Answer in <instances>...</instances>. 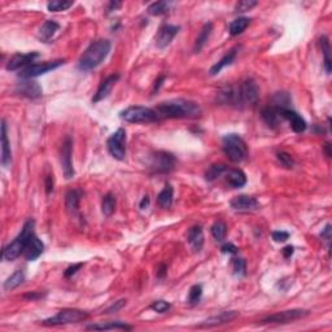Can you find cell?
<instances>
[{
	"label": "cell",
	"instance_id": "obj_50",
	"mask_svg": "<svg viewBox=\"0 0 332 332\" xmlns=\"http://www.w3.org/2000/svg\"><path fill=\"white\" fill-rule=\"evenodd\" d=\"M331 237H332V233H331V225H326V227L323 229V231L321 233V237L322 239L327 240V241H330L331 240Z\"/></svg>",
	"mask_w": 332,
	"mask_h": 332
},
{
	"label": "cell",
	"instance_id": "obj_18",
	"mask_svg": "<svg viewBox=\"0 0 332 332\" xmlns=\"http://www.w3.org/2000/svg\"><path fill=\"white\" fill-rule=\"evenodd\" d=\"M119 79V74H112V75L105 78V79L100 83L99 89H97L96 94L94 95L93 103L96 104L99 103V101H101V100L107 99L108 96H109V94L112 93V89L115 87V85L117 83Z\"/></svg>",
	"mask_w": 332,
	"mask_h": 332
},
{
	"label": "cell",
	"instance_id": "obj_14",
	"mask_svg": "<svg viewBox=\"0 0 332 332\" xmlns=\"http://www.w3.org/2000/svg\"><path fill=\"white\" fill-rule=\"evenodd\" d=\"M16 93L27 99H39L43 95V90L38 82L33 79H24L16 86Z\"/></svg>",
	"mask_w": 332,
	"mask_h": 332
},
{
	"label": "cell",
	"instance_id": "obj_21",
	"mask_svg": "<svg viewBox=\"0 0 332 332\" xmlns=\"http://www.w3.org/2000/svg\"><path fill=\"white\" fill-rule=\"evenodd\" d=\"M12 163V151L7 134V123L5 119L1 121V165L8 167Z\"/></svg>",
	"mask_w": 332,
	"mask_h": 332
},
{
	"label": "cell",
	"instance_id": "obj_48",
	"mask_svg": "<svg viewBox=\"0 0 332 332\" xmlns=\"http://www.w3.org/2000/svg\"><path fill=\"white\" fill-rule=\"evenodd\" d=\"M82 266H83V263H82V262H79V263H75V265H73V266H69V267L65 270V273H64V277L71 278L74 274L78 273V270L81 269Z\"/></svg>",
	"mask_w": 332,
	"mask_h": 332
},
{
	"label": "cell",
	"instance_id": "obj_1",
	"mask_svg": "<svg viewBox=\"0 0 332 332\" xmlns=\"http://www.w3.org/2000/svg\"><path fill=\"white\" fill-rule=\"evenodd\" d=\"M221 103L243 108L255 105L260 99V87L255 79H245L239 86H227L218 94Z\"/></svg>",
	"mask_w": 332,
	"mask_h": 332
},
{
	"label": "cell",
	"instance_id": "obj_49",
	"mask_svg": "<svg viewBox=\"0 0 332 332\" xmlns=\"http://www.w3.org/2000/svg\"><path fill=\"white\" fill-rule=\"evenodd\" d=\"M46 296V293H42V292H33V293H26L24 295V299L30 300V301H35V300L43 299Z\"/></svg>",
	"mask_w": 332,
	"mask_h": 332
},
{
	"label": "cell",
	"instance_id": "obj_9",
	"mask_svg": "<svg viewBox=\"0 0 332 332\" xmlns=\"http://www.w3.org/2000/svg\"><path fill=\"white\" fill-rule=\"evenodd\" d=\"M309 314V310L305 309L283 310L281 313L273 314V315L263 318L260 323L261 325H285V323H289V322L297 321V319H303V318L308 317Z\"/></svg>",
	"mask_w": 332,
	"mask_h": 332
},
{
	"label": "cell",
	"instance_id": "obj_45",
	"mask_svg": "<svg viewBox=\"0 0 332 332\" xmlns=\"http://www.w3.org/2000/svg\"><path fill=\"white\" fill-rule=\"evenodd\" d=\"M126 303H127V301H126L125 299H121V300H119V301H115V304H112L111 307L108 308V309L105 310L104 313H105V314L117 313V311H119V310H121L122 308L125 307Z\"/></svg>",
	"mask_w": 332,
	"mask_h": 332
},
{
	"label": "cell",
	"instance_id": "obj_32",
	"mask_svg": "<svg viewBox=\"0 0 332 332\" xmlns=\"http://www.w3.org/2000/svg\"><path fill=\"white\" fill-rule=\"evenodd\" d=\"M249 24H251V19H248V17H239V19L234 20L233 23L230 24L229 33L233 37L240 35V34L245 31V29L249 26Z\"/></svg>",
	"mask_w": 332,
	"mask_h": 332
},
{
	"label": "cell",
	"instance_id": "obj_41",
	"mask_svg": "<svg viewBox=\"0 0 332 332\" xmlns=\"http://www.w3.org/2000/svg\"><path fill=\"white\" fill-rule=\"evenodd\" d=\"M201 296H203V287L200 285H192L191 289L189 292V297H187V301H189L190 305H196L201 300Z\"/></svg>",
	"mask_w": 332,
	"mask_h": 332
},
{
	"label": "cell",
	"instance_id": "obj_39",
	"mask_svg": "<svg viewBox=\"0 0 332 332\" xmlns=\"http://www.w3.org/2000/svg\"><path fill=\"white\" fill-rule=\"evenodd\" d=\"M231 269L235 277H244L247 273V262L244 259H233L231 260Z\"/></svg>",
	"mask_w": 332,
	"mask_h": 332
},
{
	"label": "cell",
	"instance_id": "obj_52",
	"mask_svg": "<svg viewBox=\"0 0 332 332\" xmlns=\"http://www.w3.org/2000/svg\"><path fill=\"white\" fill-rule=\"evenodd\" d=\"M149 204H151V199H149V196L145 195L143 196V199H142L141 204H139V208H141L142 211H145L149 208Z\"/></svg>",
	"mask_w": 332,
	"mask_h": 332
},
{
	"label": "cell",
	"instance_id": "obj_42",
	"mask_svg": "<svg viewBox=\"0 0 332 332\" xmlns=\"http://www.w3.org/2000/svg\"><path fill=\"white\" fill-rule=\"evenodd\" d=\"M170 308H171V305H170L167 301H164V300H159V301H155V303L152 304L151 305V309L153 310V311H156V313H166V311H169Z\"/></svg>",
	"mask_w": 332,
	"mask_h": 332
},
{
	"label": "cell",
	"instance_id": "obj_43",
	"mask_svg": "<svg viewBox=\"0 0 332 332\" xmlns=\"http://www.w3.org/2000/svg\"><path fill=\"white\" fill-rule=\"evenodd\" d=\"M257 5V1L256 0H241L239 3L235 5V11L237 12H247L251 11L252 8Z\"/></svg>",
	"mask_w": 332,
	"mask_h": 332
},
{
	"label": "cell",
	"instance_id": "obj_17",
	"mask_svg": "<svg viewBox=\"0 0 332 332\" xmlns=\"http://www.w3.org/2000/svg\"><path fill=\"white\" fill-rule=\"evenodd\" d=\"M239 317L237 311H223V313L218 314V315H213V317L208 318L205 321H203L197 327L199 329H211V327H215V326H222L230 322L235 321Z\"/></svg>",
	"mask_w": 332,
	"mask_h": 332
},
{
	"label": "cell",
	"instance_id": "obj_40",
	"mask_svg": "<svg viewBox=\"0 0 332 332\" xmlns=\"http://www.w3.org/2000/svg\"><path fill=\"white\" fill-rule=\"evenodd\" d=\"M273 107L275 108H289V104H291V96L288 95L287 93H277L273 97Z\"/></svg>",
	"mask_w": 332,
	"mask_h": 332
},
{
	"label": "cell",
	"instance_id": "obj_29",
	"mask_svg": "<svg viewBox=\"0 0 332 332\" xmlns=\"http://www.w3.org/2000/svg\"><path fill=\"white\" fill-rule=\"evenodd\" d=\"M174 200V190L170 185H166L165 189L159 193V197H157V204L163 209H169L171 205H173Z\"/></svg>",
	"mask_w": 332,
	"mask_h": 332
},
{
	"label": "cell",
	"instance_id": "obj_5",
	"mask_svg": "<svg viewBox=\"0 0 332 332\" xmlns=\"http://www.w3.org/2000/svg\"><path fill=\"white\" fill-rule=\"evenodd\" d=\"M222 149L231 163H241L248 156L247 144L237 134H229L222 139Z\"/></svg>",
	"mask_w": 332,
	"mask_h": 332
},
{
	"label": "cell",
	"instance_id": "obj_37",
	"mask_svg": "<svg viewBox=\"0 0 332 332\" xmlns=\"http://www.w3.org/2000/svg\"><path fill=\"white\" fill-rule=\"evenodd\" d=\"M212 235L217 241H222L225 240L226 235H227V226L223 221H217L212 226Z\"/></svg>",
	"mask_w": 332,
	"mask_h": 332
},
{
	"label": "cell",
	"instance_id": "obj_3",
	"mask_svg": "<svg viewBox=\"0 0 332 332\" xmlns=\"http://www.w3.org/2000/svg\"><path fill=\"white\" fill-rule=\"evenodd\" d=\"M111 42L107 39H100V41L91 43L78 61V69L81 71H91L96 69L104 60L107 59L111 52Z\"/></svg>",
	"mask_w": 332,
	"mask_h": 332
},
{
	"label": "cell",
	"instance_id": "obj_47",
	"mask_svg": "<svg viewBox=\"0 0 332 332\" xmlns=\"http://www.w3.org/2000/svg\"><path fill=\"white\" fill-rule=\"evenodd\" d=\"M222 253H229V255H237V251H239V248L233 243H226L223 244L221 247Z\"/></svg>",
	"mask_w": 332,
	"mask_h": 332
},
{
	"label": "cell",
	"instance_id": "obj_30",
	"mask_svg": "<svg viewBox=\"0 0 332 332\" xmlns=\"http://www.w3.org/2000/svg\"><path fill=\"white\" fill-rule=\"evenodd\" d=\"M133 329L131 326L126 325L123 322H108V323H103V325H90L87 326V330H94V331H107V330H125V331H130Z\"/></svg>",
	"mask_w": 332,
	"mask_h": 332
},
{
	"label": "cell",
	"instance_id": "obj_27",
	"mask_svg": "<svg viewBox=\"0 0 332 332\" xmlns=\"http://www.w3.org/2000/svg\"><path fill=\"white\" fill-rule=\"evenodd\" d=\"M79 201H81V192L77 190H71L65 196V207L67 211L71 214H75L79 208Z\"/></svg>",
	"mask_w": 332,
	"mask_h": 332
},
{
	"label": "cell",
	"instance_id": "obj_15",
	"mask_svg": "<svg viewBox=\"0 0 332 332\" xmlns=\"http://www.w3.org/2000/svg\"><path fill=\"white\" fill-rule=\"evenodd\" d=\"M39 57L38 52H29V53H17L12 57L7 64V71H19L30 67L34 61Z\"/></svg>",
	"mask_w": 332,
	"mask_h": 332
},
{
	"label": "cell",
	"instance_id": "obj_4",
	"mask_svg": "<svg viewBox=\"0 0 332 332\" xmlns=\"http://www.w3.org/2000/svg\"><path fill=\"white\" fill-rule=\"evenodd\" d=\"M34 227H35V221L30 218L29 221L25 222V225H24L23 230H21V233L17 235L12 243H9L8 245H5L3 249V260L4 261H13L16 260L19 256H21V253L25 252V248L29 243V240L31 239L34 234Z\"/></svg>",
	"mask_w": 332,
	"mask_h": 332
},
{
	"label": "cell",
	"instance_id": "obj_36",
	"mask_svg": "<svg viewBox=\"0 0 332 332\" xmlns=\"http://www.w3.org/2000/svg\"><path fill=\"white\" fill-rule=\"evenodd\" d=\"M226 170H227V166L225 164H213L212 166H209V169L207 170V173H205V179L208 182H213L215 181L218 177H221L222 174L226 173Z\"/></svg>",
	"mask_w": 332,
	"mask_h": 332
},
{
	"label": "cell",
	"instance_id": "obj_24",
	"mask_svg": "<svg viewBox=\"0 0 332 332\" xmlns=\"http://www.w3.org/2000/svg\"><path fill=\"white\" fill-rule=\"evenodd\" d=\"M59 30H60L59 24L56 23V21H52V20H48V21H46V23L42 25L41 29H39L38 37H39V39H41L42 42L48 43Z\"/></svg>",
	"mask_w": 332,
	"mask_h": 332
},
{
	"label": "cell",
	"instance_id": "obj_33",
	"mask_svg": "<svg viewBox=\"0 0 332 332\" xmlns=\"http://www.w3.org/2000/svg\"><path fill=\"white\" fill-rule=\"evenodd\" d=\"M116 196L112 192H108L107 195H104L103 201H101V212L105 217H111L116 211Z\"/></svg>",
	"mask_w": 332,
	"mask_h": 332
},
{
	"label": "cell",
	"instance_id": "obj_34",
	"mask_svg": "<svg viewBox=\"0 0 332 332\" xmlns=\"http://www.w3.org/2000/svg\"><path fill=\"white\" fill-rule=\"evenodd\" d=\"M171 5H173V3H170V1H156L148 7V13L152 16L166 15L170 11Z\"/></svg>",
	"mask_w": 332,
	"mask_h": 332
},
{
	"label": "cell",
	"instance_id": "obj_28",
	"mask_svg": "<svg viewBox=\"0 0 332 332\" xmlns=\"http://www.w3.org/2000/svg\"><path fill=\"white\" fill-rule=\"evenodd\" d=\"M262 119H263V121L267 123L269 127L275 129V127L279 125V119H281V115H279L278 108L267 107L262 111Z\"/></svg>",
	"mask_w": 332,
	"mask_h": 332
},
{
	"label": "cell",
	"instance_id": "obj_46",
	"mask_svg": "<svg viewBox=\"0 0 332 332\" xmlns=\"http://www.w3.org/2000/svg\"><path fill=\"white\" fill-rule=\"evenodd\" d=\"M271 237H273L274 241H277V243H285L289 239V234L287 231H274L271 234Z\"/></svg>",
	"mask_w": 332,
	"mask_h": 332
},
{
	"label": "cell",
	"instance_id": "obj_2",
	"mask_svg": "<svg viewBox=\"0 0 332 332\" xmlns=\"http://www.w3.org/2000/svg\"><path fill=\"white\" fill-rule=\"evenodd\" d=\"M156 112L165 119H196L201 115V108L195 101L175 99L160 103Z\"/></svg>",
	"mask_w": 332,
	"mask_h": 332
},
{
	"label": "cell",
	"instance_id": "obj_19",
	"mask_svg": "<svg viewBox=\"0 0 332 332\" xmlns=\"http://www.w3.org/2000/svg\"><path fill=\"white\" fill-rule=\"evenodd\" d=\"M179 29H181L179 26L164 25L159 30V34H157V38H156V45H157V47L161 48V49L167 47L173 42L175 35L179 33Z\"/></svg>",
	"mask_w": 332,
	"mask_h": 332
},
{
	"label": "cell",
	"instance_id": "obj_55",
	"mask_svg": "<svg viewBox=\"0 0 332 332\" xmlns=\"http://www.w3.org/2000/svg\"><path fill=\"white\" fill-rule=\"evenodd\" d=\"M164 81H165V75H161V77H160L159 79L156 81V83H155V90H156V91H157V90H159L160 87L163 86V82Z\"/></svg>",
	"mask_w": 332,
	"mask_h": 332
},
{
	"label": "cell",
	"instance_id": "obj_53",
	"mask_svg": "<svg viewBox=\"0 0 332 332\" xmlns=\"http://www.w3.org/2000/svg\"><path fill=\"white\" fill-rule=\"evenodd\" d=\"M293 252H295V248L292 247V245H287V247L283 248V256H285V259H291L292 255H293Z\"/></svg>",
	"mask_w": 332,
	"mask_h": 332
},
{
	"label": "cell",
	"instance_id": "obj_35",
	"mask_svg": "<svg viewBox=\"0 0 332 332\" xmlns=\"http://www.w3.org/2000/svg\"><path fill=\"white\" fill-rule=\"evenodd\" d=\"M321 47L322 53L325 56V71L327 74H331V46L327 37L321 38Z\"/></svg>",
	"mask_w": 332,
	"mask_h": 332
},
{
	"label": "cell",
	"instance_id": "obj_8",
	"mask_svg": "<svg viewBox=\"0 0 332 332\" xmlns=\"http://www.w3.org/2000/svg\"><path fill=\"white\" fill-rule=\"evenodd\" d=\"M126 143H127V135L123 127H119L116 133H113L108 138L107 148L113 159L122 161L126 157Z\"/></svg>",
	"mask_w": 332,
	"mask_h": 332
},
{
	"label": "cell",
	"instance_id": "obj_7",
	"mask_svg": "<svg viewBox=\"0 0 332 332\" xmlns=\"http://www.w3.org/2000/svg\"><path fill=\"white\" fill-rule=\"evenodd\" d=\"M89 318V313L79 309H64L51 318H47L42 321V325L45 326H63L71 325V323H78Z\"/></svg>",
	"mask_w": 332,
	"mask_h": 332
},
{
	"label": "cell",
	"instance_id": "obj_11",
	"mask_svg": "<svg viewBox=\"0 0 332 332\" xmlns=\"http://www.w3.org/2000/svg\"><path fill=\"white\" fill-rule=\"evenodd\" d=\"M65 64V60H53V61H45V63H38V64H31L30 67L25 68L23 71H20L19 77L23 78V79H31V78H35L38 75H42V74H46L48 71H55L57 68H60L61 65Z\"/></svg>",
	"mask_w": 332,
	"mask_h": 332
},
{
	"label": "cell",
	"instance_id": "obj_23",
	"mask_svg": "<svg viewBox=\"0 0 332 332\" xmlns=\"http://www.w3.org/2000/svg\"><path fill=\"white\" fill-rule=\"evenodd\" d=\"M226 181L233 189H241L247 185V175L240 169L226 170Z\"/></svg>",
	"mask_w": 332,
	"mask_h": 332
},
{
	"label": "cell",
	"instance_id": "obj_25",
	"mask_svg": "<svg viewBox=\"0 0 332 332\" xmlns=\"http://www.w3.org/2000/svg\"><path fill=\"white\" fill-rule=\"evenodd\" d=\"M235 59H237V48H233V49L227 52L218 63L214 64L213 67L211 68V71H209V74H211V75H217V74L221 73L222 69H225L226 67L231 65V64L235 61Z\"/></svg>",
	"mask_w": 332,
	"mask_h": 332
},
{
	"label": "cell",
	"instance_id": "obj_56",
	"mask_svg": "<svg viewBox=\"0 0 332 332\" xmlns=\"http://www.w3.org/2000/svg\"><path fill=\"white\" fill-rule=\"evenodd\" d=\"M165 274H166V266L165 265H161V266H160L159 271H157V275H159L160 278H163L164 275H165Z\"/></svg>",
	"mask_w": 332,
	"mask_h": 332
},
{
	"label": "cell",
	"instance_id": "obj_22",
	"mask_svg": "<svg viewBox=\"0 0 332 332\" xmlns=\"http://www.w3.org/2000/svg\"><path fill=\"white\" fill-rule=\"evenodd\" d=\"M187 241L193 252H200L204 245V233L201 226H192L187 233Z\"/></svg>",
	"mask_w": 332,
	"mask_h": 332
},
{
	"label": "cell",
	"instance_id": "obj_31",
	"mask_svg": "<svg viewBox=\"0 0 332 332\" xmlns=\"http://www.w3.org/2000/svg\"><path fill=\"white\" fill-rule=\"evenodd\" d=\"M24 281H25V273L23 270H17L16 273L12 274L11 277L4 282V291H13L15 288L23 285Z\"/></svg>",
	"mask_w": 332,
	"mask_h": 332
},
{
	"label": "cell",
	"instance_id": "obj_16",
	"mask_svg": "<svg viewBox=\"0 0 332 332\" xmlns=\"http://www.w3.org/2000/svg\"><path fill=\"white\" fill-rule=\"evenodd\" d=\"M231 208L237 212H253L261 208V204L256 197L247 195H240L234 197L230 203Z\"/></svg>",
	"mask_w": 332,
	"mask_h": 332
},
{
	"label": "cell",
	"instance_id": "obj_13",
	"mask_svg": "<svg viewBox=\"0 0 332 332\" xmlns=\"http://www.w3.org/2000/svg\"><path fill=\"white\" fill-rule=\"evenodd\" d=\"M278 111H279V115H281L282 119H287L289 122V125H291V129L297 134L304 133L308 127L307 121L301 117V116L297 113V112L292 111L291 108H278Z\"/></svg>",
	"mask_w": 332,
	"mask_h": 332
},
{
	"label": "cell",
	"instance_id": "obj_6",
	"mask_svg": "<svg viewBox=\"0 0 332 332\" xmlns=\"http://www.w3.org/2000/svg\"><path fill=\"white\" fill-rule=\"evenodd\" d=\"M121 119L129 123H151L159 121V115L155 109L142 105H133L123 109L119 113Z\"/></svg>",
	"mask_w": 332,
	"mask_h": 332
},
{
	"label": "cell",
	"instance_id": "obj_20",
	"mask_svg": "<svg viewBox=\"0 0 332 332\" xmlns=\"http://www.w3.org/2000/svg\"><path fill=\"white\" fill-rule=\"evenodd\" d=\"M45 251V244L42 243L41 239H38L35 235L31 237V239L29 240V243L25 248V257L27 261H35L41 257V255Z\"/></svg>",
	"mask_w": 332,
	"mask_h": 332
},
{
	"label": "cell",
	"instance_id": "obj_51",
	"mask_svg": "<svg viewBox=\"0 0 332 332\" xmlns=\"http://www.w3.org/2000/svg\"><path fill=\"white\" fill-rule=\"evenodd\" d=\"M53 191V175H47L46 178V192L48 195Z\"/></svg>",
	"mask_w": 332,
	"mask_h": 332
},
{
	"label": "cell",
	"instance_id": "obj_57",
	"mask_svg": "<svg viewBox=\"0 0 332 332\" xmlns=\"http://www.w3.org/2000/svg\"><path fill=\"white\" fill-rule=\"evenodd\" d=\"M326 151H327V156H331V152H330V144L326 143Z\"/></svg>",
	"mask_w": 332,
	"mask_h": 332
},
{
	"label": "cell",
	"instance_id": "obj_38",
	"mask_svg": "<svg viewBox=\"0 0 332 332\" xmlns=\"http://www.w3.org/2000/svg\"><path fill=\"white\" fill-rule=\"evenodd\" d=\"M74 1H69V0H53L47 4V9L49 12H61L67 11L71 7H73Z\"/></svg>",
	"mask_w": 332,
	"mask_h": 332
},
{
	"label": "cell",
	"instance_id": "obj_12",
	"mask_svg": "<svg viewBox=\"0 0 332 332\" xmlns=\"http://www.w3.org/2000/svg\"><path fill=\"white\" fill-rule=\"evenodd\" d=\"M71 147H73V142H71V138L67 137L63 143V147H61V167H63L64 177L67 179H71L74 177Z\"/></svg>",
	"mask_w": 332,
	"mask_h": 332
},
{
	"label": "cell",
	"instance_id": "obj_44",
	"mask_svg": "<svg viewBox=\"0 0 332 332\" xmlns=\"http://www.w3.org/2000/svg\"><path fill=\"white\" fill-rule=\"evenodd\" d=\"M277 159L285 167H288V169L293 167V164H295L293 163V159H292L291 155H288L285 152H279L277 155Z\"/></svg>",
	"mask_w": 332,
	"mask_h": 332
},
{
	"label": "cell",
	"instance_id": "obj_10",
	"mask_svg": "<svg viewBox=\"0 0 332 332\" xmlns=\"http://www.w3.org/2000/svg\"><path fill=\"white\" fill-rule=\"evenodd\" d=\"M148 167L153 173H170L175 167V157L171 153H169V152H155L149 157Z\"/></svg>",
	"mask_w": 332,
	"mask_h": 332
},
{
	"label": "cell",
	"instance_id": "obj_54",
	"mask_svg": "<svg viewBox=\"0 0 332 332\" xmlns=\"http://www.w3.org/2000/svg\"><path fill=\"white\" fill-rule=\"evenodd\" d=\"M121 7V3L119 1H112V3H109V7H108V12H113L116 11L117 8Z\"/></svg>",
	"mask_w": 332,
	"mask_h": 332
},
{
	"label": "cell",
	"instance_id": "obj_26",
	"mask_svg": "<svg viewBox=\"0 0 332 332\" xmlns=\"http://www.w3.org/2000/svg\"><path fill=\"white\" fill-rule=\"evenodd\" d=\"M212 31H213V24L212 23H208L203 26V29H201L200 34L197 35V38H196L195 47H193V51H195L196 53H199V52L204 48V46L207 45L208 39L211 38Z\"/></svg>",
	"mask_w": 332,
	"mask_h": 332
}]
</instances>
